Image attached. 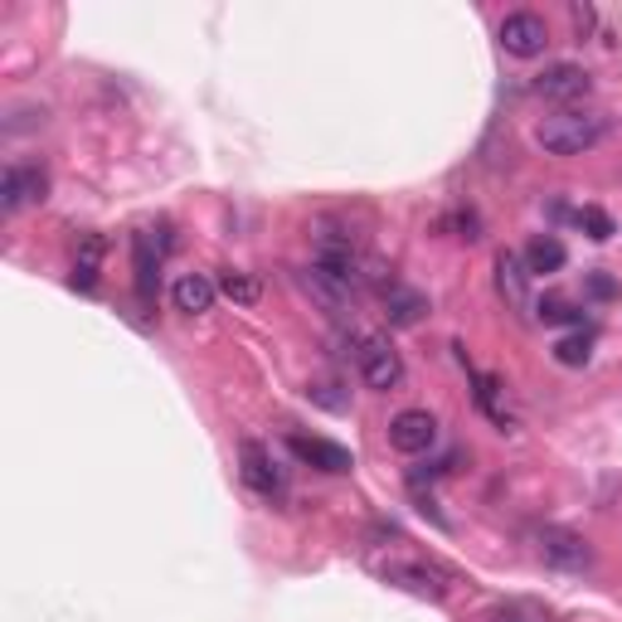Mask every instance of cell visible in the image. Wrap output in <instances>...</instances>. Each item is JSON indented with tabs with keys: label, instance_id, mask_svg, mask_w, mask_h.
Returning <instances> with one entry per match:
<instances>
[{
	"label": "cell",
	"instance_id": "44dd1931",
	"mask_svg": "<svg viewBox=\"0 0 622 622\" xmlns=\"http://www.w3.org/2000/svg\"><path fill=\"white\" fill-rule=\"evenodd\" d=\"M536 316L544 326H574V322H583V312L579 307H569L564 297H544L540 307H536Z\"/></svg>",
	"mask_w": 622,
	"mask_h": 622
},
{
	"label": "cell",
	"instance_id": "cb8c5ba5",
	"mask_svg": "<svg viewBox=\"0 0 622 622\" xmlns=\"http://www.w3.org/2000/svg\"><path fill=\"white\" fill-rule=\"evenodd\" d=\"M332 389H336V385H312V389H307V399L326 404V409H336V414H340V409H350V399H346V395H332Z\"/></svg>",
	"mask_w": 622,
	"mask_h": 622
},
{
	"label": "cell",
	"instance_id": "2e32d148",
	"mask_svg": "<svg viewBox=\"0 0 622 622\" xmlns=\"http://www.w3.org/2000/svg\"><path fill=\"white\" fill-rule=\"evenodd\" d=\"M161 253L166 248H156L151 244V234H136L132 238V263H136V292H142V302L156 297V277H161Z\"/></svg>",
	"mask_w": 622,
	"mask_h": 622
},
{
	"label": "cell",
	"instance_id": "ffe728a7",
	"mask_svg": "<svg viewBox=\"0 0 622 622\" xmlns=\"http://www.w3.org/2000/svg\"><path fill=\"white\" fill-rule=\"evenodd\" d=\"M220 292H224L228 302H244V307H253V302L263 297L258 277H248V273H224V277H220Z\"/></svg>",
	"mask_w": 622,
	"mask_h": 622
},
{
	"label": "cell",
	"instance_id": "30bf717a",
	"mask_svg": "<svg viewBox=\"0 0 622 622\" xmlns=\"http://www.w3.org/2000/svg\"><path fill=\"white\" fill-rule=\"evenodd\" d=\"M593 79L579 69V63H554V69H544L536 79V93L550 98V103H574V98H589Z\"/></svg>",
	"mask_w": 622,
	"mask_h": 622
},
{
	"label": "cell",
	"instance_id": "484cf974",
	"mask_svg": "<svg viewBox=\"0 0 622 622\" xmlns=\"http://www.w3.org/2000/svg\"><path fill=\"white\" fill-rule=\"evenodd\" d=\"M574 24H579V30H589V24H593V10H589V6H574Z\"/></svg>",
	"mask_w": 622,
	"mask_h": 622
},
{
	"label": "cell",
	"instance_id": "277c9868",
	"mask_svg": "<svg viewBox=\"0 0 622 622\" xmlns=\"http://www.w3.org/2000/svg\"><path fill=\"white\" fill-rule=\"evenodd\" d=\"M297 283H302V292H307V297L326 316H336V322H350V316H355V283H346V277H336V273H326L322 263L302 268Z\"/></svg>",
	"mask_w": 622,
	"mask_h": 622
},
{
	"label": "cell",
	"instance_id": "ba28073f",
	"mask_svg": "<svg viewBox=\"0 0 622 622\" xmlns=\"http://www.w3.org/2000/svg\"><path fill=\"white\" fill-rule=\"evenodd\" d=\"M536 544H540V560L544 564H554V569H589L593 564V550H589V540L583 536H574V530H564V526H544L540 536H536Z\"/></svg>",
	"mask_w": 622,
	"mask_h": 622
},
{
	"label": "cell",
	"instance_id": "8992f818",
	"mask_svg": "<svg viewBox=\"0 0 622 622\" xmlns=\"http://www.w3.org/2000/svg\"><path fill=\"white\" fill-rule=\"evenodd\" d=\"M544 44H550V30L536 10H516V16L501 20V49L511 59H540Z\"/></svg>",
	"mask_w": 622,
	"mask_h": 622
},
{
	"label": "cell",
	"instance_id": "9a60e30c",
	"mask_svg": "<svg viewBox=\"0 0 622 622\" xmlns=\"http://www.w3.org/2000/svg\"><path fill=\"white\" fill-rule=\"evenodd\" d=\"M424 312H428L424 292H414V287H404V283H389L385 287V316H389V326H418V322H424Z\"/></svg>",
	"mask_w": 622,
	"mask_h": 622
},
{
	"label": "cell",
	"instance_id": "d6986e66",
	"mask_svg": "<svg viewBox=\"0 0 622 622\" xmlns=\"http://www.w3.org/2000/svg\"><path fill=\"white\" fill-rule=\"evenodd\" d=\"M491 622H550V613L530 599H506V603L491 608Z\"/></svg>",
	"mask_w": 622,
	"mask_h": 622
},
{
	"label": "cell",
	"instance_id": "d4e9b609",
	"mask_svg": "<svg viewBox=\"0 0 622 622\" xmlns=\"http://www.w3.org/2000/svg\"><path fill=\"white\" fill-rule=\"evenodd\" d=\"M589 292H593V297H613L618 283H613V277H603V273H593L589 277Z\"/></svg>",
	"mask_w": 622,
	"mask_h": 622
},
{
	"label": "cell",
	"instance_id": "52a82bcc",
	"mask_svg": "<svg viewBox=\"0 0 622 622\" xmlns=\"http://www.w3.org/2000/svg\"><path fill=\"white\" fill-rule=\"evenodd\" d=\"M438 442V418L428 409H404L389 418V448L404 452V457H418Z\"/></svg>",
	"mask_w": 622,
	"mask_h": 622
},
{
	"label": "cell",
	"instance_id": "5bb4252c",
	"mask_svg": "<svg viewBox=\"0 0 622 622\" xmlns=\"http://www.w3.org/2000/svg\"><path fill=\"white\" fill-rule=\"evenodd\" d=\"M472 399H477V409L487 414L497 428H511V424H516V414H511V404H506V389H501L497 375L472 370Z\"/></svg>",
	"mask_w": 622,
	"mask_h": 622
},
{
	"label": "cell",
	"instance_id": "5b68a950",
	"mask_svg": "<svg viewBox=\"0 0 622 622\" xmlns=\"http://www.w3.org/2000/svg\"><path fill=\"white\" fill-rule=\"evenodd\" d=\"M44 195H49L44 166H6V175H0V210H6V214L44 205Z\"/></svg>",
	"mask_w": 622,
	"mask_h": 622
},
{
	"label": "cell",
	"instance_id": "7402d4cb",
	"mask_svg": "<svg viewBox=\"0 0 622 622\" xmlns=\"http://www.w3.org/2000/svg\"><path fill=\"white\" fill-rule=\"evenodd\" d=\"M554 360H560V365H589V332H583V336H564L560 346H554Z\"/></svg>",
	"mask_w": 622,
	"mask_h": 622
},
{
	"label": "cell",
	"instance_id": "9c48e42d",
	"mask_svg": "<svg viewBox=\"0 0 622 622\" xmlns=\"http://www.w3.org/2000/svg\"><path fill=\"white\" fill-rule=\"evenodd\" d=\"M287 448L302 457L307 467H316V472H332V477H340V472H350V452L340 448V442H332V438H307V434H292L287 438Z\"/></svg>",
	"mask_w": 622,
	"mask_h": 622
},
{
	"label": "cell",
	"instance_id": "3957f363",
	"mask_svg": "<svg viewBox=\"0 0 622 622\" xmlns=\"http://www.w3.org/2000/svg\"><path fill=\"white\" fill-rule=\"evenodd\" d=\"M355 365H360L365 385L379 389V395L399 389V379H404V360H399V350L389 346L385 336H360L355 340Z\"/></svg>",
	"mask_w": 622,
	"mask_h": 622
},
{
	"label": "cell",
	"instance_id": "ac0fdd59",
	"mask_svg": "<svg viewBox=\"0 0 622 622\" xmlns=\"http://www.w3.org/2000/svg\"><path fill=\"white\" fill-rule=\"evenodd\" d=\"M98 263H103V234H88L83 248H79V263H73V277L69 283L79 292H93L98 287Z\"/></svg>",
	"mask_w": 622,
	"mask_h": 622
},
{
	"label": "cell",
	"instance_id": "7c38bea8",
	"mask_svg": "<svg viewBox=\"0 0 622 622\" xmlns=\"http://www.w3.org/2000/svg\"><path fill=\"white\" fill-rule=\"evenodd\" d=\"M244 481L253 491H258V497H283V472H277V462L268 457V448H263V442H244Z\"/></svg>",
	"mask_w": 622,
	"mask_h": 622
},
{
	"label": "cell",
	"instance_id": "603a6c76",
	"mask_svg": "<svg viewBox=\"0 0 622 622\" xmlns=\"http://www.w3.org/2000/svg\"><path fill=\"white\" fill-rule=\"evenodd\" d=\"M579 224L589 228V238H599V244H603V238H613V220H608L599 205H583L579 210Z\"/></svg>",
	"mask_w": 622,
	"mask_h": 622
},
{
	"label": "cell",
	"instance_id": "4fadbf2b",
	"mask_svg": "<svg viewBox=\"0 0 622 622\" xmlns=\"http://www.w3.org/2000/svg\"><path fill=\"white\" fill-rule=\"evenodd\" d=\"M214 297H220V283H210L205 273H185V277H175V287H171L175 312H185V316L210 312V307H214Z\"/></svg>",
	"mask_w": 622,
	"mask_h": 622
},
{
	"label": "cell",
	"instance_id": "e0dca14e",
	"mask_svg": "<svg viewBox=\"0 0 622 622\" xmlns=\"http://www.w3.org/2000/svg\"><path fill=\"white\" fill-rule=\"evenodd\" d=\"M569 263V248L560 244L554 234H536L526 244V268H530V277H544V273H560Z\"/></svg>",
	"mask_w": 622,
	"mask_h": 622
},
{
	"label": "cell",
	"instance_id": "8fae6325",
	"mask_svg": "<svg viewBox=\"0 0 622 622\" xmlns=\"http://www.w3.org/2000/svg\"><path fill=\"white\" fill-rule=\"evenodd\" d=\"M497 292L506 297V307H516V312L530 307V268H526V258L511 253V248L497 253Z\"/></svg>",
	"mask_w": 622,
	"mask_h": 622
},
{
	"label": "cell",
	"instance_id": "6da1fadb",
	"mask_svg": "<svg viewBox=\"0 0 622 622\" xmlns=\"http://www.w3.org/2000/svg\"><path fill=\"white\" fill-rule=\"evenodd\" d=\"M608 136V118L603 112H554V118H544L536 126V142L550 151V156H583V151H593Z\"/></svg>",
	"mask_w": 622,
	"mask_h": 622
},
{
	"label": "cell",
	"instance_id": "7a4b0ae2",
	"mask_svg": "<svg viewBox=\"0 0 622 622\" xmlns=\"http://www.w3.org/2000/svg\"><path fill=\"white\" fill-rule=\"evenodd\" d=\"M379 579L395 583L404 593H418V599H434V603L448 599V583H452L448 569H438L434 560H418V554H389L379 564Z\"/></svg>",
	"mask_w": 622,
	"mask_h": 622
}]
</instances>
